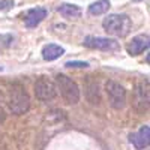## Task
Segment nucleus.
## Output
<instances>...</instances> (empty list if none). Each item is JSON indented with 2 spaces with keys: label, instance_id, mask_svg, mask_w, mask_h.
I'll list each match as a JSON object with an SVG mask.
<instances>
[{
  "label": "nucleus",
  "instance_id": "f257e3e1",
  "mask_svg": "<svg viewBox=\"0 0 150 150\" xmlns=\"http://www.w3.org/2000/svg\"><path fill=\"white\" fill-rule=\"evenodd\" d=\"M102 27L107 33L112 36L125 38L129 35L132 29V21L125 14H111L102 21Z\"/></svg>",
  "mask_w": 150,
  "mask_h": 150
},
{
  "label": "nucleus",
  "instance_id": "f03ea898",
  "mask_svg": "<svg viewBox=\"0 0 150 150\" xmlns=\"http://www.w3.org/2000/svg\"><path fill=\"white\" fill-rule=\"evenodd\" d=\"M8 107L12 114H24L30 108V98L23 86H12L9 90V98H8Z\"/></svg>",
  "mask_w": 150,
  "mask_h": 150
},
{
  "label": "nucleus",
  "instance_id": "7ed1b4c3",
  "mask_svg": "<svg viewBox=\"0 0 150 150\" xmlns=\"http://www.w3.org/2000/svg\"><path fill=\"white\" fill-rule=\"evenodd\" d=\"M56 87L60 92L62 98L65 99V102L74 105L80 101V89L77 83H75L72 78H69L65 74H59L56 77Z\"/></svg>",
  "mask_w": 150,
  "mask_h": 150
},
{
  "label": "nucleus",
  "instance_id": "20e7f679",
  "mask_svg": "<svg viewBox=\"0 0 150 150\" xmlns=\"http://www.w3.org/2000/svg\"><path fill=\"white\" fill-rule=\"evenodd\" d=\"M105 92L108 96L110 105L114 110H122L126 105V90L125 87L112 80H108L105 83Z\"/></svg>",
  "mask_w": 150,
  "mask_h": 150
},
{
  "label": "nucleus",
  "instance_id": "39448f33",
  "mask_svg": "<svg viewBox=\"0 0 150 150\" xmlns=\"http://www.w3.org/2000/svg\"><path fill=\"white\" fill-rule=\"evenodd\" d=\"M35 95L39 101H51L57 96V87L51 80L41 77L35 83Z\"/></svg>",
  "mask_w": 150,
  "mask_h": 150
},
{
  "label": "nucleus",
  "instance_id": "423d86ee",
  "mask_svg": "<svg viewBox=\"0 0 150 150\" xmlns=\"http://www.w3.org/2000/svg\"><path fill=\"white\" fill-rule=\"evenodd\" d=\"M83 44L87 48L102 50V51H114V50H119L117 41L110 39V38H101V36H86Z\"/></svg>",
  "mask_w": 150,
  "mask_h": 150
},
{
  "label": "nucleus",
  "instance_id": "0eeeda50",
  "mask_svg": "<svg viewBox=\"0 0 150 150\" xmlns=\"http://www.w3.org/2000/svg\"><path fill=\"white\" fill-rule=\"evenodd\" d=\"M129 141L134 144V147L137 150L146 149L150 144V128L147 126V125L141 126L137 132H134V134L129 135Z\"/></svg>",
  "mask_w": 150,
  "mask_h": 150
},
{
  "label": "nucleus",
  "instance_id": "6e6552de",
  "mask_svg": "<svg viewBox=\"0 0 150 150\" xmlns=\"http://www.w3.org/2000/svg\"><path fill=\"white\" fill-rule=\"evenodd\" d=\"M149 35H138L132 38V41L128 45V53L131 56H138L149 48Z\"/></svg>",
  "mask_w": 150,
  "mask_h": 150
},
{
  "label": "nucleus",
  "instance_id": "1a4fd4ad",
  "mask_svg": "<svg viewBox=\"0 0 150 150\" xmlns=\"http://www.w3.org/2000/svg\"><path fill=\"white\" fill-rule=\"evenodd\" d=\"M135 105L140 111L147 110L149 107V84L146 81L144 83H138L137 84V90H135Z\"/></svg>",
  "mask_w": 150,
  "mask_h": 150
},
{
  "label": "nucleus",
  "instance_id": "9d476101",
  "mask_svg": "<svg viewBox=\"0 0 150 150\" xmlns=\"http://www.w3.org/2000/svg\"><path fill=\"white\" fill-rule=\"evenodd\" d=\"M47 17V9L44 8H33L27 12L26 15V27L29 29H33L36 26H39V24L44 21V18Z\"/></svg>",
  "mask_w": 150,
  "mask_h": 150
},
{
  "label": "nucleus",
  "instance_id": "9b49d317",
  "mask_svg": "<svg viewBox=\"0 0 150 150\" xmlns=\"http://www.w3.org/2000/svg\"><path fill=\"white\" fill-rule=\"evenodd\" d=\"M63 54H65V48L57 45V44H48L42 48V57L47 62H53Z\"/></svg>",
  "mask_w": 150,
  "mask_h": 150
},
{
  "label": "nucleus",
  "instance_id": "f8f14e48",
  "mask_svg": "<svg viewBox=\"0 0 150 150\" xmlns=\"http://www.w3.org/2000/svg\"><path fill=\"white\" fill-rule=\"evenodd\" d=\"M57 11L60 12V15H63L65 18H77V17L81 15V9L77 5H71V3L60 5Z\"/></svg>",
  "mask_w": 150,
  "mask_h": 150
},
{
  "label": "nucleus",
  "instance_id": "ddd939ff",
  "mask_svg": "<svg viewBox=\"0 0 150 150\" xmlns=\"http://www.w3.org/2000/svg\"><path fill=\"white\" fill-rule=\"evenodd\" d=\"M110 9L108 0H96L89 6V14L90 15H102Z\"/></svg>",
  "mask_w": 150,
  "mask_h": 150
},
{
  "label": "nucleus",
  "instance_id": "4468645a",
  "mask_svg": "<svg viewBox=\"0 0 150 150\" xmlns=\"http://www.w3.org/2000/svg\"><path fill=\"white\" fill-rule=\"evenodd\" d=\"M65 66H66V68H87V66H89V63H87V62L71 60V62H66Z\"/></svg>",
  "mask_w": 150,
  "mask_h": 150
},
{
  "label": "nucleus",
  "instance_id": "2eb2a0df",
  "mask_svg": "<svg viewBox=\"0 0 150 150\" xmlns=\"http://www.w3.org/2000/svg\"><path fill=\"white\" fill-rule=\"evenodd\" d=\"M14 8V2L12 0H0V11H8Z\"/></svg>",
  "mask_w": 150,
  "mask_h": 150
},
{
  "label": "nucleus",
  "instance_id": "dca6fc26",
  "mask_svg": "<svg viewBox=\"0 0 150 150\" xmlns=\"http://www.w3.org/2000/svg\"><path fill=\"white\" fill-rule=\"evenodd\" d=\"M3 119V111H2V107H0V120Z\"/></svg>",
  "mask_w": 150,
  "mask_h": 150
}]
</instances>
